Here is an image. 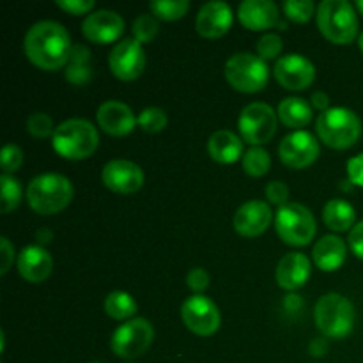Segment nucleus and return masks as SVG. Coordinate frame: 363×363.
<instances>
[{
	"label": "nucleus",
	"mask_w": 363,
	"mask_h": 363,
	"mask_svg": "<svg viewBox=\"0 0 363 363\" xmlns=\"http://www.w3.org/2000/svg\"><path fill=\"white\" fill-rule=\"evenodd\" d=\"M71 38L57 21H38L28 28L23 39L27 59L45 71H57L66 66L73 55Z\"/></svg>",
	"instance_id": "1"
},
{
	"label": "nucleus",
	"mask_w": 363,
	"mask_h": 363,
	"mask_svg": "<svg viewBox=\"0 0 363 363\" xmlns=\"http://www.w3.org/2000/svg\"><path fill=\"white\" fill-rule=\"evenodd\" d=\"M73 201V184L60 174H41L27 188V202L38 215H57Z\"/></svg>",
	"instance_id": "2"
},
{
	"label": "nucleus",
	"mask_w": 363,
	"mask_h": 363,
	"mask_svg": "<svg viewBox=\"0 0 363 363\" xmlns=\"http://www.w3.org/2000/svg\"><path fill=\"white\" fill-rule=\"evenodd\" d=\"M52 145L59 156L78 162L94 155L99 145V135L89 121L67 119L55 128Z\"/></svg>",
	"instance_id": "3"
},
{
	"label": "nucleus",
	"mask_w": 363,
	"mask_h": 363,
	"mask_svg": "<svg viewBox=\"0 0 363 363\" xmlns=\"http://www.w3.org/2000/svg\"><path fill=\"white\" fill-rule=\"evenodd\" d=\"M315 131L323 144L332 149H350L362 135V121L353 110L335 106L323 112L315 121Z\"/></svg>",
	"instance_id": "4"
},
{
	"label": "nucleus",
	"mask_w": 363,
	"mask_h": 363,
	"mask_svg": "<svg viewBox=\"0 0 363 363\" xmlns=\"http://www.w3.org/2000/svg\"><path fill=\"white\" fill-rule=\"evenodd\" d=\"M318 27L333 45H350L358 34V18L346 0H323L318 7Z\"/></svg>",
	"instance_id": "5"
},
{
	"label": "nucleus",
	"mask_w": 363,
	"mask_h": 363,
	"mask_svg": "<svg viewBox=\"0 0 363 363\" xmlns=\"http://www.w3.org/2000/svg\"><path fill=\"white\" fill-rule=\"evenodd\" d=\"M314 318L323 335L330 339H344L353 330L354 307L342 294L328 293L315 303Z\"/></svg>",
	"instance_id": "6"
},
{
	"label": "nucleus",
	"mask_w": 363,
	"mask_h": 363,
	"mask_svg": "<svg viewBox=\"0 0 363 363\" xmlns=\"http://www.w3.org/2000/svg\"><path fill=\"white\" fill-rule=\"evenodd\" d=\"M268 77L269 69L266 66V60H262L255 53H236L225 64L227 82L233 85V89L245 94L262 91L268 84Z\"/></svg>",
	"instance_id": "7"
},
{
	"label": "nucleus",
	"mask_w": 363,
	"mask_h": 363,
	"mask_svg": "<svg viewBox=\"0 0 363 363\" xmlns=\"http://www.w3.org/2000/svg\"><path fill=\"white\" fill-rule=\"evenodd\" d=\"M280 240L291 247H307L315 236V218L311 209L298 202H287L279 208L275 218Z\"/></svg>",
	"instance_id": "8"
},
{
	"label": "nucleus",
	"mask_w": 363,
	"mask_h": 363,
	"mask_svg": "<svg viewBox=\"0 0 363 363\" xmlns=\"http://www.w3.org/2000/svg\"><path fill=\"white\" fill-rule=\"evenodd\" d=\"M279 116L266 103H250L245 106L238 119L241 138L254 147L268 144L277 133Z\"/></svg>",
	"instance_id": "9"
},
{
	"label": "nucleus",
	"mask_w": 363,
	"mask_h": 363,
	"mask_svg": "<svg viewBox=\"0 0 363 363\" xmlns=\"http://www.w3.org/2000/svg\"><path fill=\"white\" fill-rule=\"evenodd\" d=\"M152 339H155V328L151 323L144 318H137L121 325L113 332L110 347L119 358L131 360L142 357L151 347Z\"/></svg>",
	"instance_id": "10"
},
{
	"label": "nucleus",
	"mask_w": 363,
	"mask_h": 363,
	"mask_svg": "<svg viewBox=\"0 0 363 363\" xmlns=\"http://www.w3.org/2000/svg\"><path fill=\"white\" fill-rule=\"evenodd\" d=\"M181 319L191 333L209 337L218 332L222 315L218 307L204 294H194L181 305Z\"/></svg>",
	"instance_id": "11"
},
{
	"label": "nucleus",
	"mask_w": 363,
	"mask_h": 363,
	"mask_svg": "<svg viewBox=\"0 0 363 363\" xmlns=\"http://www.w3.org/2000/svg\"><path fill=\"white\" fill-rule=\"evenodd\" d=\"M110 71L116 78L123 82H133L144 73L145 52L138 41L133 38L123 39L113 46L108 57Z\"/></svg>",
	"instance_id": "12"
},
{
	"label": "nucleus",
	"mask_w": 363,
	"mask_h": 363,
	"mask_svg": "<svg viewBox=\"0 0 363 363\" xmlns=\"http://www.w3.org/2000/svg\"><path fill=\"white\" fill-rule=\"evenodd\" d=\"M321 155L318 138L308 131H294L287 135L279 145L280 162L289 169H307Z\"/></svg>",
	"instance_id": "13"
},
{
	"label": "nucleus",
	"mask_w": 363,
	"mask_h": 363,
	"mask_svg": "<svg viewBox=\"0 0 363 363\" xmlns=\"http://www.w3.org/2000/svg\"><path fill=\"white\" fill-rule=\"evenodd\" d=\"M277 82L289 91H303L315 80V66L303 55L289 53L277 60L273 67Z\"/></svg>",
	"instance_id": "14"
},
{
	"label": "nucleus",
	"mask_w": 363,
	"mask_h": 363,
	"mask_svg": "<svg viewBox=\"0 0 363 363\" xmlns=\"http://www.w3.org/2000/svg\"><path fill=\"white\" fill-rule=\"evenodd\" d=\"M103 184L113 194H137L144 186V170L130 160H112L103 167Z\"/></svg>",
	"instance_id": "15"
},
{
	"label": "nucleus",
	"mask_w": 363,
	"mask_h": 363,
	"mask_svg": "<svg viewBox=\"0 0 363 363\" xmlns=\"http://www.w3.org/2000/svg\"><path fill=\"white\" fill-rule=\"evenodd\" d=\"M124 32V20L119 13L110 9H99L85 16L82 23V34L96 45H108L117 41Z\"/></svg>",
	"instance_id": "16"
},
{
	"label": "nucleus",
	"mask_w": 363,
	"mask_h": 363,
	"mask_svg": "<svg viewBox=\"0 0 363 363\" xmlns=\"http://www.w3.org/2000/svg\"><path fill=\"white\" fill-rule=\"evenodd\" d=\"M233 27V9L225 2H208L195 18V28L206 39L223 38Z\"/></svg>",
	"instance_id": "17"
},
{
	"label": "nucleus",
	"mask_w": 363,
	"mask_h": 363,
	"mask_svg": "<svg viewBox=\"0 0 363 363\" xmlns=\"http://www.w3.org/2000/svg\"><path fill=\"white\" fill-rule=\"evenodd\" d=\"M273 220L272 208L264 201L245 202L234 215V229L243 238H255L266 233Z\"/></svg>",
	"instance_id": "18"
},
{
	"label": "nucleus",
	"mask_w": 363,
	"mask_h": 363,
	"mask_svg": "<svg viewBox=\"0 0 363 363\" xmlns=\"http://www.w3.org/2000/svg\"><path fill=\"white\" fill-rule=\"evenodd\" d=\"M96 121L105 133L112 137H124L137 126L133 110L121 101H105L96 112Z\"/></svg>",
	"instance_id": "19"
},
{
	"label": "nucleus",
	"mask_w": 363,
	"mask_h": 363,
	"mask_svg": "<svg viewBox=\"0 0 363 363\" xmlns=\"http://www.w3.org/2000/svg\"><path fill=\"white\" fill-rule=\"evenodd\" d=\"M238 18L248 30H268L280 23V11L272 0H245L238 9Z\"/></svg>",
	"instance_id": "20"
},
{
	"label": "nucleus",
	"mask_w": 363,
	"mask_h": 363,
	"mask_svg": "<svg viewBox=\"0 0 363 363\" xmlns=\"http://www.w3.org/2000/svg\"><path fill=\"white\" fill-rule=\"evenodd\" d=\"M16 268L21 279L30 284H39L48 279L50 273H52L53 259L48 250H45L39 245H32V247H25L20 252Z\"/></svg>",
	"instance_id": "21"
},
{
	"label": "nucleus",
	"mask_w": 363,
	"mask_h": 363,
	"mask_svg": "<svg viewBox=\"0 0 363 363\" xmlns=\"http://www.w3.org/2000/svg\"><path fill=\"white\" fill-rule=\"evenodd\" d=\"M311 259L300 252H291L277 266V284L286 291H298L311 279Z\"/></svg>",
	"instance_id": "22"
},
{
	"label": "nucleus",
	"mask_w": 363,
	"mask_h": 363,
	"mask_svg": "<svg viewBox=\"0 0 363 363\" xmlns=\"http://www.w3.org/2000/svg\"><path fill=\"white\" fill-rule=\"evenodd\" d=\"M347 255V247L339 236H325L314 245L312 261L323 272H335L344 264Z\"/></svg>",
	"instance_id": "23"
},
{
	"label": "nucleus",
	"mask_w": 363,
	"mask_h": 363,
	"mask_svg": "<svg viewBox=\"0 0 363 363\" xmlns=\"http://www.w3.org/2000/svg\"><path fill=\"white\" fill-rule=\"evenodd\" d=\"M208 152L215 162L229 165L238 162L243 152V142L230 130H218L209 137Z\"/></svg>",
	"instance_id": "24"
},
{
	"label": "nucleus",
	"mask_w": 363,
	"mask_h": 363,
	"mask_svg": "<svg viewBox=\"0 0 363 363\" xmlns=\"http://www.w3.org/2000/svg\"><path fill=\"white\" fill-rule=\"evenodd\" d=\"M323 220H325L326 227L332 229L333 233H346V230L353 229L354 220H357V209L342 199H332L326 202L325 209H323Z\"/></svg>",
	"instance_id": "25"
},
{
	"label": "nucleus",
	"mask_w": 363,
	"mask_h": 363,
	"mask_svg": "<svg viewBox=\"0 0 363 363\" xmlns=\"http://www.w3.org/2000/svg\"><path fill=\"white\" fill-rule=\"evenodd\" d=\"M280 123L287 128H305L312 121V106L301 98H286L277 110Z\"/></svg>",
	"instance_id": "26"
},
{
	"label": "nucleus",
	"mask_w": 363,
	"mask_h": 363,
	"mask_svg": "<svg viewBox=\"0 0 363 363\" xmlns=\"http://www.w3.org/2000/svg\"><path fill=\"white\" fill-rule=\"evenodd\" d=\"M137 311L138 305L135 298L130 293H124V291H113L105 300L106 315L116 319V321H126V319L133 318Z\"/></svg>",
	"instance_id": "27"
},
{
	"label": "nucleus",
	"mask_w": 363,
	"mask_h": 363,
	"mask_svg": "<svg viewBox=\"0 0 363 363\" xmlns=\"http://www.w3.org/2000/svg\"><path fill=\"white\" fill-rule=\"evenodd\" d=\"M149 7H151L152 16L158 20L176 21L186 16L190 11V2L188 0H155Z\"/></svg>",
	"instance_id": "28"
},
{
	"label": "nucleus",
	"mask_w": 363,
	"mask_h": 363,
	"mask_svg": "<svg viewBox=\"0 0 363 363\" xmlns=\"http://www.w3.org/2000/svg\"><path fill=\"white\" fill-rule=\"evenodd\" d=\"M272 167V158L262 147H252L243 156V169L248 176L262 177Z\"/></svg>",
	"instance_id": "29"
},
{
	"label": "nucleus",
	"mask_w": 363,
	"mask_h": 363,
	"mask_svg": "<svg viewBox=\"0 0 363 363\" xmlns=\"http://www.w3.org/2000/svg\"><path fill=\"white\" fill-rule=\"evenodd\" d=\"M0 190H2V213L7 215L20 206L21 184L16 177L9 174H2L0 177Z\"/></svg>",
	"instance_id": "30"
},
{
	"label": "nucleus",
	"mask_w": 363,
	"mask_h": 363,
	"mask_svg": "<svg viewBox=\"0 0 363 363\" xmlns=\"http://www.w3.org/2000/svg\"><path fill=\"white\" fill-rule=\"evenodd\" d=\"M169 124V117H167L165 110L158 108V106H149V108L142 110L137 117V126L142 128L145 133H160L165 130Z\"/></svg>",
	"instance_id": "31"
},
{
	"label": "nucleus",
	"mask_w": 363,
	"mask_h": 363,
	"mask_svg": "<svg viewBox=\"0 0 363 363\" xmlns=\"http://www.w3.org/2000/svg\"><path fill=\"white\" fill-rule=\"evenodd\" d=\"M85 62H89V50L84 46H74L69 67H67V80L74 82V84H82L87 80L89 67H85Z\"/></svg>",
	"instance_id": "32"
},
{
	"label": "nucleus",
	"mask_w": 363,
	"mask_h": 363,
	"mask_svg": "<svg viewBox=\"0 0 363 363\" xmlns=\"http://www.w3.org/2000/svg\"><path fill=\"white\" fill-rule=\"evenodd\" d=\"M158 18H155L152 14H140L137 20L133 21V39L142 43H151L152 39L158 35Z\"/></svg>",
	"instance_id": "33"
},
{
	"label": "nucleus",
	"mask_w": 363,
	"mask_h": 363,
	"mask_svg": "<svg viewBox=\"0 0 363 363\" xmlns=\"http://www.w3.org/2000/svg\"><path fill=\"white\" fill-rule=\"evenodd\" d=\"M284 13L294 23H307L315 13V6L311 0H287L284 2Z\"/></svg>",
	"instance_id": "34"
},
{
	"label": "nucleus",
	"mask_w": 363,
	"mask_h": 363,
	"mask_svg": "<svg viewBox=\"0 0 363 363\" xmlns=\"http://www.w3.org/2000/svg\"><path fill=\"white\" fill-rule=\"evenodd\" d=\"M27 131L34 138H46L53 137L55 126H53V121L48 113L34 112L32 116H28L27 119Z\"/></svg>",
	"instance_id": "35"
},
{
	"label": "nucleus",
	"mask_w": 363,
	"mask_h": 363,
	"mask_svg": "<svg viewBox=\"0 0 363 363\" xmlns=\"http://www.w3.org/2000/svg\"><path fill=\"white\" fill-rule=\"evenodd\" d=\"M282 39H280L279 34H264L257 41V55L261 57L262 60H272L277 59L282 52Z\"/></svg>",
	"instance_id": "36"
},
{
	"label": "nucleus",
	"mask_w": 363,
	"mask_h": 363,
	"mask_svg": "<svg viewBox=\"0 0 363 363\" xmlns=\"http://www.w3.org/2000/svg\"><path fill=\"white\" fill-rule=\"evenodd\" d=\"M23 163V151H21L18 145L14 144H7L4 145L2 149V170L4 174H13L16 172L18 169Z\"/></svg>",
	"instance_id": "37"
},
{
	"label": "nucleus",
	"mask_w": 363,
	"mask_h": 363,
	"mask_svg": "<svg viewBox=\"0 0 363 363\" xmlns=\"http://www.w3.org/2000/svg\"><path fill=\"white\" fill-rule=\"evenodd\" d=\"M264 194L269 204H275L282 208V206L287 204V199H289V188L282 181H273V183H269L266 186Z\"/></svg>",
	"instance_id": "38"
},
{
	"label": "nucleus",
	"mask_w": 363,
	"mask_h": 363,
	"mask_svg": "<svg viewBox=\"0 0 363 363\" xmlns=\"http://www.w3.org/2000/svg\"><path fill=\"white\" fill-rule=\"evenodd\" d=\"M57 7H60L66 13L74 14V16H82V14H91L96 4L92 0H57Z\"/></svg>",
	"instance_id": "39"
},
{
	"label": "nucleus",
	"mask_w": 363,
	"mask_h": 363,
	"mask_svg": "<svg viewBox=\"0 0 363 363\" xmlns=\"http://www.w3.org/2000/svg\"><path fill=\"white\" fill-rule=\"evenodd\" d=\"M186 284L195 294H202L209 287V273L204 268H194L188 272Z\"/></svg>",
	"instance_id": "40"
},
{
	"label": "nucleus",
	"mask_w": 363,
	"mask_h": 363,
	"mask_svg": "<svg viewBox=\"0 0 363 363\" xmlns=\"http://www.w3.org/2000/svg\"><path fill=\"white\" fill-rule=\"evenodd\" d=\"M347 176L351 183L363 188V152L347 162Z\"/></svg>",
	"instance_id": "41"
},
{
	"label": "nucleus",
	"mask_w": 363,
	"mask_h": 363,
	"mask_svg": "<svg viewBox=\"0 0 363 363\" xmlns=\"http://www.w3.org/2000/svg\"><path fill=\"white\" fill-rule=\"evenodd\" d=\"M347 241H350V248L353 250V254L363 261V220L351 229Z\"/></svg>",
	"instance_id": "42"
},
{
	"label": "nucleus",
	"mask_w": 363,
	"mask_h": 363,
	"mask_svg": "<svg viewBox=\"0 0 363 363\" xmlns=\"http://www.w3.org/2000/svg\"><path fill=\"white\" fill-rule=\"evenodd\" d=\"M0 248H2V268H0V275H6L11 269V264L14 262V248L7 238L0 240Z\"/></svg>",
	"instance_id": "43"
},
{
	"label": "nucleus",
	"mask_w": 363,
	"mask_h": 363,
	"mask_svg": "<svg viewBox=\"0 0 363 363\" xmlns=\"http://www.w3.org/2000/svg\"><path fill=\"white\" fill-rule=\"evenodd\" d=\"M311 99H312V106H314L315 110H319V112H321V113L328 110L330 98H328V94H326V92H321V91L314 92Z\"/></svg>",
	"instance_id": "44"
},
{
	"label": "nucleus",
	"mask_w": 363,
	"mask_h": 363,
	"mask_svg": "<svg viewBox=\"0 0 363 363\" xmlns=\"http://www.w3.org/2000/svg\"><path fill=\"white\" fill-rule=\"evenodd\" d=\"M52 238H53V233L48 229H39L38 233H35V240H38L41 245H48L50 241H52Z\"/></svg>",
	"instance_id": "45"
},
{
	"label": "nucleus",
	"mask_w": 363,
	"mask_h": 363,
	"mask_svg": "<svg viewBox=\"0 0 363 363\" xmlns=\"http://www.w3.org/2000/svg\"><path fill=\"white\" fill-rule=\"evenodd\" d=\"M357 9L363 14V0H358V2H357Z\"/></svg>",
	"instance_id": "46"
},
{
	"label": "nucleus",
	"mask_w": 363,
	"mask_h": 363,
	"mask_svg": "<svg viewBox=\"0 0 363 363\" xmlns=\"http://www.w3.org/2000/svg\"><path fill=\"white\" fill-rule=\"evenodd\" d=\"M358 46H360V50L363 52V32L360 34V38H358Z\"/></svg>",
	"instance_id": "47"
}]
</instances>
